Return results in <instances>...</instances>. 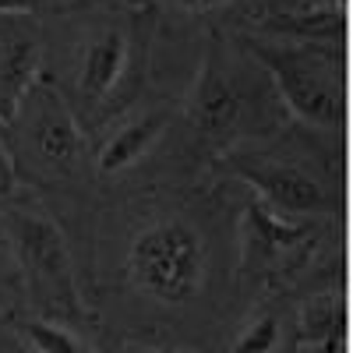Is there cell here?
Returning <instances> with one entry per match:
<instances>
[{
  "instance_id": "cell-6",
  "label": "cell",
  "mask_w": 353,
  "mask_h": 353,
  "mask_svg": "<svg viewBox=\"0 0 353 353\" xmlns=\"http://www.w3.org/2000/svg\"><path fill=\"white\" fill-rule=\"evenodd\" d=\"M0 233L8 244V261L14 265L21 311L99 332V321L85 301L74 248L46 205L25 191H14L0 205Z\"/></svg>"
},
{
  "instance_id": "cell-2",
  "label": "cell",
  "mask_w": 353,
  "mask_h": 353,
  "mask_svg": "<svg viewBox=\"0 0 353 353\" xmlns=\"http://www.w3.org/2000/svg\"><path fill=\"white\" fill-rule=\"evenodd\" d=\"M290 117L276 88L223 21L205 25L198 68L181 96L176 121L163 149L131 176L201 181L233 149L279 134ZM128 176V181H131Z\"/></svg>"
},
{
  "instance_id": "cell-7",
  "label": "cell",
  "mask_w": 353,
  "mask_h": 353,
  "mask_svg": "<svg viewBox=\"0 0 353 353\" xmlns=\"http://www.w3.org/2000/svg\"><path fill=\"white\" fill-rule=\"evenodd\" d=\"M339 248H346V226L283 219L241 188L237 248H233V314L265 293H293Z\"/></svg>"
},
{
  "instance_id": "cell-10",
  "label": "cell",
  "mask_w": 353,
  "mask_h": 353,
  "mask_svg": "<svg viewBox=\"0 0 353 353\" xmlns=\"http://www.w3.org/2000/svg\"><path fill=\"white\" fill-rule=\"evenodd\" d=\"M46 78V28L36 18H0V131Z\"/></svg>"
},
{
  "instance_id": "cell-14",
  "label": "cell",
  "mask_w": 353,
  "mask_h": 353,
  "mask_svg": "<svg viewBox=\"0 0 353 353\" xmlns=\"http://www.w3.org/2000/svg\"><path fill=\"white\" fill-rule=\"evenodd\" d=\"M106 4V0H0V18H61V14H74L85 8Z\"/></svg>"
},
{
  "instance_id": "cell-18",
  "label": "cell",
  "mask_w": 353,
  "mask_h": 353,
  "mask_svg": "<svg viewBox=\"0 0 353 353\" xmlns=\"http://www.w3.org/2000/svg\"><path fill=\"white\" fill-rule=\"evenodd\" d=\"M106 4H121V8H141L138 0H106Z\"/></svg>"
},
{
  "instance_id": "cell-5",
  "label": "cell",
  "mask_w": 353,
  "mask_h": 353,
  "mask_svg": "<svg viewBox=\"0 0 353 353\" xmlns=\"http://www.w3.org/2000/svg\"><path fill=\"white\" fill-rule=\"evenodd\" d=\"M346 141L286 124L279 134L223 156L212 176L244 188L269 212L293 223L346 226Z\"/></svg>"
},
{
  "instance_id": "cell-13",
  "label": "cell",
  "mask_w": 353,
  "mask_h": 353,
  "mask_svg": "<svg viewBox=\"0 0 353 353\" xmlns=\"http://www.w3.org/2000/svg\"><path fill=\"white\" fill-rule=\"evenodd\" d=\"M244 0H149L156 18H173V21H230L241 11Z\"/></svg>"
},
{
  "instance_id": "cell-9",
  "label": "cell",
  "mask_w": 353,
  "mask_h": 353,
  "mask_svg": "<svg viewBox=\"0 0 353 353\" xmlns=\"http://www.w3.org/2000/svg\"><path fill=\"white\" fill-rule=\"evenodd\" d=\"M176 110H181V92H156L152 88L92 138V166L103 191L124 184L163 149L176 121Z\"/></svg>"
},
{
  "instance_id": "cell-17",
  "label": "cell",
  "mask_w": 353,
  "mask_h": 353,
  "mask_svg": "<svg viewBox=\"0 0 353 353\" xmlns=\"http://www.w3.org/2000/svg\"><path fill=\"white\" fill-rule=\"evenodd\" d=\"M14 191H18V181H14V166H11L8 145H4V131H0V205H4V201H8Z\"/></svg>"
},
{
  "instance_id": "cell-8",
  "label": "cell",
  "mask_w": 353,
  "mask_h": 353,
  "mask_svg": "<svg viewBox=\"0 0 353 353\" xmlns=\"http://www.w3.org/2000/svg\"><path fill=\"white\" fill-rule=\"evenodd\" d=\"M233 36L258 61V68L269 74L293 124L321 138L346 141V121H350L346 46L272 39V36L237 32V28H233Z\"/></svg>"
},
{
  "instance_id": "cell-16",
  "label": "cell",
  "mask_w": 353,
  "mask_h": 353,
  "mask_svg": "<svg viewBox=\"0 0 353 353\" xmlns=\"http://www.w3.org/2000/svg\"><path fill=\"white\" fill-rule=\"evenodd\" d=\"M18 311H21V293H18L14 276H8V279H0V325Z\"/></svg>"
},
{
  "instance_id": "cell-3",
  "label": "cell",
  "mask_w": 353,
  "mask_h": 353,
  "mask_svg": "<svg viewBox=\"0 0 353 353\" xmlns=\"http://www.w3.org/2000/svg\"><path fill=\"white\" fill-rule=\"evenodd\" d=\"M53 21L64 32L46 36V81L68 99L85 134L96 138L152 92L159 18L152 8L96 4Z\"/></svg>"
},
{
  "instance_id": "cell-12",
  "label": "cell",
  "mask_w": 353,
  "mask_h": 353,
  "mask_svg": "<svg viewBox=\"0 0 353 353\" xmlns=\"http://www.w3.org/2000/svg\"><path fill=\"white\" fill-rule=\"evenodd\" d=\"M4 325L32 350V353H106L99 343V332L88 329H74L64 321H50V318H36V314H11Z\"/></svg>"
},
{
  "instance_id": "cell-1",
  "label": "cell",
  "mask_w": 353,
  "mask_h": 353,
  "mask_svg": "<svg viewBox=\"0 0 353 353\" xmlns=\"http://www.w3.org/2000/svg\"><path fill=\"white\" fill-rule=\"evenodd\" d=\"M226 176H131L103 191L85 301L110 336L209 353L233 318L237 205Z\"/></svg>"
},
{
  "instance_id": "cell-15",
  "label": "cell",
  "mask_w": 353,
  "mask_h": 353,
  "mask_svg": "<svg viewBox=\"0 0 353 353\" xmlns=\"http://www.w3.org/2000/svg\"><path fill=\"white\" fill-rule=\"evenodd\" d=\"M99 343L106 353H201L194 346H170V343H149V339H128V336H110L99 329Z\"/></svg>"
},
{
  "instance_id": "cell-20",
  "label": "cell",
  "mask_w": 353,
  "mask_h": 353,
  "mask_svg": "<svg viewBox=\"0 0 353 353\" xmlns=\"http://www.w3.org/2000/svg\"><path fill=\"white\" fill-rule=\"evenodd\" d=\"M138 4H141V8H149V0H138Z\"/></svg>"
},
{
  "instance_id": "cell-4",
  "label": "cell",
  "mask_w": 353,
  "mask_h": 353,
  "mask_svg": "<svg viewBox=\"0 0 353 353\" xmlns=\"http://www.w3.org/2000/svg\"><path fill=\"white\" fill-rule=\"evenodd\" d=\"M4 145L18 191L39 198L64 226L85 286L92 219L103 198L92 166V138L78 124L68 99L43 78L18 106L14 121L4 128Z\"/></svg>"
},
{
  "instance_id": "cell-11",
  "label": "cell",
  "mask_w": 353,
  "mask_h": 353,
  "mask_svg": "<svg viewBox=\"0 0 353 353\" xmlns=\"http://www.w3.org/2000/svg\"><path fill=\"white\" fill-rule=\"evenodd\" d=\"M290 293H265L233 314L219 339V353H293L290 350Z\"/></svg>"
},
{
  "instance_id": "cell-19",
  "label": "cell",
  "mask_w": 353,
  "mask_h": 353,
  "mask_svg": "<svg viewBox=\"0 0 353 353\" xmlns=\"http://www.w3.org/2000/svg\"><path fill=\"white\" fill-rule=\"evenodd\" d=\"M0 261H8V244H4V233H0Z\"/></svg>"
}]
</instances>
